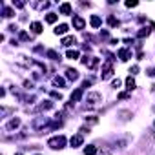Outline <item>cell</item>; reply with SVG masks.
<instances>
[{"label": "cell", "instance_id": "4fadbf2b", "mask_svg": "<svg viewBox=\"0 0 155 155\" xmlns=\"http://www.w3.org/2000/svg\"><path fill=\"white\" fill-rule=\"evenodd\" d=\"M60 13H62V15H71V4H68V2L62 4V6H60Z\"/></svg>", "mask_w": 155, "mask_h": 155}, {"label": "cell", "instance_id": "ac0fdd59", "mask_svg": "<svg viewBox=\"0 0 155 155\" xmlns=\"http://www.w3.org/2000/svg\"><path fill=\"white\" fill-rule=\"evenodd\" d=\"M31 31L37 33V35L42 33V24H40V22H33V24H31Z\"/></svg>", "mask_w": 155, "mask_h": 155}, {"label": "cell", "instance_id": "5bb4252c", "mask_svg": "<svg viewBox=\"0 0 155 155\" xmlns=\"http://www.w3.org/2000/svg\"><path fill=\"white\" fill-rule=\"evenodd\" d=\"M15 15V11L11 9V8H8V6H4V9H2V17H6V18H11Z\"/></svg>", "mask_w": 155, "mask_h": 155}, {"label": "cell", "instance_id": "6da1fadb", "mask_svg": "<svg viewBox=\"0 0 155 155\" xmlns=\"http://www.w3.org/2000/svg\"><path fill=\"white\" fill-rule=\"evenodd\" d=\"M48 146L53 148V150H62L66 146V137L64 135H58V137H51L48 140Z\"/></svg>", "mask_w": 155, "mask_h": 155}, {"label": "cell", "instance_id": "d590c367", "mask_svg": "<svg viewBox=\"0 0 155 155\" xmlns=\"http://www.w3.org/2000/svg\"><path fill=\"white\" fill-rule=\"evenodd\" d=\"M15 155H22V153H15Z\"/></svg>", "mask_w": 155, "mask_h": 155}, {"label": "cell", "instance_id": "2e32d148", "mask_svg": "<svg viewBox=\"0 0 155 155\" xmlns=\"http://www.w3.org/2000/svg\"><path fill=\"white\" fill-rule=\"evenodd\" d=\"M46 55H48L51 60H60V53H58V51H55V49H49Z\"/></svg>", "mask_w": 155, "mask_h": 155}, {"label": "cell", "instance_id": "d6986e66", "mask_svg": "<svg viewBox=\"0 0 155 155\" xmlns=\"http://www.w3.org/2000/svg\"><path fill=\"white\" fill-rule=\"evenodd\" d=\"M126 88H128V91L135 90V81H133V77H128V79H126Z\"/></svg>", "mask_w": 155, "mask_h": 155}, {"label": "cell", "instance_id": "ffe728a7", "mask_svg": "<svg viewBox=\"0 0 155 155\" xmlns=\"http://www.w3.org/2000/svg\"><path fill=\"white\" fill-rule=\"evenodd\" d=\"M62 44L64 46H73L75 44V37H64L62 38Z\"/></svg>", "mask_w": 155, "mask_h": 155}, {"label": "cell", "instance_id": "277c9868", "mask_svg": "<svg viewBox=\"0 0 155 155\" xmlns=\"http://www.w3.org/2000/svg\"><path fill=\"white\" fill-rule=\"evenodd\" d=\"M82 142H84L82 135H73V137L69 139V144H71V148H79V146H82Z\"/></svg>", "mask_w": 155, "mask_h": 155}, {"label": "cell", "instance_id": "d6a6232c", "mask_svg": "<svg viewBox=\"0 0 155 155\" xmlns=\"http://www.w3.org/2000/svg\"><path fill=\"white\" fill-rule=\"evenodd\" d=\"M137 71H139V66H133V68L130 69V73H137Z\"/></svg>", "mask_w": 155, "mask_h": 155}, {"label": "cell", "instance_id": "e575fe53", "mask_svg": "<svg viewBox=\"0 0 155 155\" xmlns=\"http://www.w3.org/2000/svg\"><path fill=\"white\" fill-rule=\"evenodd\" d=\"M150 75H155V69H151V71H150Z\"/></svg>", "mask_w": 155, "mask_h": 155}, {"label": "cell", "instance_id": "7a4b0ae2", "mask_svg": "<svg viewBox=\"0 0 155 155\" xmlns=\"http://www.w3.org/2000/svg\"><path fill=\"white\" fill-rule=\"evenodd\" d=\"M111 62H113V57L104 64V68H102V81H106V79H110V77L113 75V68H111Z\"/></svg>", "mask_w": 155, "mask_h": 155}, {"label": "cell", "instance_id": "f546056e", "mask_svg": "<svg viewBox=\"0 0 155 155\" xmlns=\"http://www.w3.org/2000/svg\"><path fill=\"white\" fill-rule=\"evenodd\" d=\"M13 6H17V8H20V9H22L26 4H24V2H13Z\"/></svg>", "mask_w": 155, "mask_h": 155}, {"label": "cell", "instance_id": "52a82bcc", "mask_svg": "<svg viewBox=\"0 0 155 155\" xmlns=\"http://www.w3.org/2000/svg\"><path fill=\"white\" fill-rule=\"evenodd\" d=\"M18 126H20V119H17V117H15V119H11V120L6 124V130H8V131H11V130H17Z\"/></svg>", "mask_w": 155, "mask_h": 155}, {"label": "cell", "instance_id": "30bf717a", "mask_svg": "<svg viewBox=\"0 0 155 155\" xmlns=\"http://www.w3.org/2000/svg\"><path fill=\"white\" fill-rule=\"evenodd\" d=\"M66 77L69 81H77V79H79V71H77V69H66Z\"/></svg>", "mask_w": 155, "mask_h": 155}, {"label": "cell", "instance_id": "ba28073f", "mask_svg": "<svg viewBox=\"0 0 155 155\" xmlns=\"http://www.w3.org/2000/svg\"><path fill=\"white\" fill-rule=\"evenodd\" d=\"M48 122H49V119H46V117H38V119L33 120V128H42V126H46Z\"/></svg>", "mask_w": 155, "mask_h": 155}, {"label": "cell", "instance_id": "5b68a950", "mask_svg": "<svg viewBox=\"0 0 155 155\" xmlns=\"http://www.w3.org/2000/svg\"><path fill=\"white\" fill-rule=\"evenodd\" d=\"M84 26H86V22L82 17H73V28L75 29H84Z\"/></svg>", "mask_w": 155, "mask_h": 155}, {"label": "cell", "instance_id": "1f68e13d", "mask_svg": "<svg viewBox=\"0 0 155 155\" xmlns=\"http://www.w3.org/2000/svg\"><path fill=\"white\" fill-rule=\"evenodd\" d=\"M126 6H128V8H135V6H137V2H126Z\"/></svg>", "mask_w": 155, "mask_h": 155}, {"label": "cell", "instance_id": "9c48e42d", "mask_svg": "<svg viewBox=\"0 0 155 155\" xmlns=\"http://www.w3.org/2000/svg\"><path fill=\"white\" fill-rule=\"evenodd\" d=\"M51 106H53V102H51V101H44L42 104H38V106H37V110H35V111H46V110H49Z\"/></svg>", "mask_w": 155, "mask_h": 155}, {"label": "cell", "instance_id": "44dd1931", "mask_svg": "<svg viewBox=\"0 0 155 155\" xmlns=\"http://www.w3.org/2000/svg\"><path fill=\"white\" fill-rule=\"evenodd\" d=\"M97 153V148L95 146H86L84 148V155H95Z\"/></svg>", "mask_w": 155, "mask_h": 155}, {"label": "cell", "instance_id": "f1b7e54d", "mask_svg": "<svg viewBox=\"0 0 155 155\" xmlns=\"http://www.w3.org/2000/svg\"><path fill=\"white\" fill-rule=\"evenodd\" d=\"M119 86H120V81H119V79H117V81H113V82H111V88H119Z\"/></svg>", "mask_w": 155, "mask_h": 155}, {"label": "cell", "instance_id": "8fae6325", "mask_svg": "<svg viewBox=\"0 0 155 155\" xmlns=\"http://www.w3.org/2000/svg\"><path fill=\"white\" fill-rule=\"evenodd\" d=\"M119 58H120L122 62H126L128 58H131V55H130V51H128V49H124V48H122V49H119Z\"/></svg>", "mask_w": 155, "mask_h": 155}, {"label": "cell", "instance_id": "4dcf8cb0", "mask_svg": "<svg viewBox=\"0 0 155 155\" xmlns=\"http://www.w3.org/2000/svg\"><path fill=\"white\" fill-rule=\"evenodd\" d=\"M130 97V93H119V99H128Z\"/></svg>", "mask_w": 155, "mask_h": 155}, {"label": "cell", "instance_id": "83f0119b", "mask_svg": "<svg viewBox=\"0 0 155 155\" xmlns=\"http://www.w3.org/2000/svg\"><path fill=\"white\" fill-rule=\"evenodd\" d=\"M86 122H90V124H95V122H97V117H90V119L86 117Z\"/></svg>", "mask_w": 155, "mask_h": 155}, {"label": "cell", "instance_id": "d4e9b609", "mask_svg": "<svg viewBox=\"0 0 155 155\" xmlns=\"http://www.w3.org/2000/svg\"><path fill=\"white\" fill-rule=\"evenodd\" d=\"M108 24H110L111 28H115V26H119V20H117L115 17H108Z\"/></svg>", "mask_w": 155, "mask_h": 155}, {"label": "cell", "instance_id": "603a6c76", "mask_svg": "<svg viewBox=\"0 0 155 155\" xmlns=\"http://www.w3.org/2000/svg\"><path fill=\"white\" fill-rule=\"evenodd\" d=\"M57 18H58V17H57L55 13H48V15H46V22H49V24L57 22Z\"/></svg>", "mask_w": 155, "mask_h": 155}, {"label": "cell", "instance_id": "8992f818", "mask_svg": "<svg viewBox=\"0 0 155 155\" xmlns=\"http://www.w3.org/2000/svg\"><path fill=\"white\" fill-rule=\"evenodd\" d=\"M101 93H88V104H97V102H101Z\"/></svg>", "mask_w": 155, "mask_h": 155}, {"label": "cell", "instance_id": "9a60e30c", "mask_svg": "<svg viewBox=\"0 0 155 155\" xmlns=\"http://www.w3.org/2000/svg\"><path fill=\"white\" fill-rule=\"evenodd\" d=\"M66 31H68V24H60L55 28V35H64Z\"/></svg>", "mask_w": 155, "mask_h": 155}, {"label": "cell", "instance_id": "4316f807", "mask_svg": "<svg viewBox=\"0 0 155 155\" xmlns=\"http://www.w3.org/2000/svg\"><path fill=\"white\" fill-rule=\"evenodd\" d=\"M51 97H53V99H58V101L62 99V95H60L58 91H51Z\"/></svg>", "mask_w": 155, "mask_h": 155}, {"label": "cell", "instance_id": "e0dca14e", "mask_svg": "<svg viewBox=\"0 0 155 155\" xmlns=\"http://www.w3.org/2000/svg\"><path fill=\"white\" fill-rule=\"evenodd\" d=\"M66 57L71 58V60H75V58H79V51H77V49H68L66 51Z\"/></svg>", "mask_w": 155, "mask_h": 155}, {"label": "cell", "instance_id": "3957f363", "mask_svg": "<svg viewBox=\"0 0 155 155\" xmlns=\"http://www.w3.org/2000/svg\"><path fill=\"white\" fill-rule=\"evenodd\" d=\"M82 95H84V88H77V90L71 93V102H73V104L79 102V101L82 99Z\"/></svg>", "mask_w": 155, "mask_h": 155}, {"label": "cell", "instance_id": "7c38bea8", "mask_svg": "<svg viewBox=\"0 0 155 155\" xmlns=\"http://www.w3.org/2000/svg\"><path fill=\"white\" fill-rule=\"evenodd\" d=\"M90 22H91V28H99L101 24H102V20H101V17H97V15H91V18H90Z\"/></svg>", "mask_w": 155, "mask_h": 155}, {"label": "cell", "instance_id": "836d02e7", "mask_svg": "<svg viewBox=\"0 0 155 155\" xmlns=\"http://www.w3.org/2000/svg\"><path fill=\"white\" fill-rule=\"evenodd\" d=\"M81 131H82V133H90V128H86V126H82V128H81Z\"/></svg>", "mask_w": 155, "mask_h": 155}, {"label": "cell", "instance_id": "484cf974", "mask_svg": "<svg viewBox=\"0 0 155 155\" xmlns=\"http://www.w3.org/2000/svg\"><path fill=\"white\" fill-rule=\"evenodd\" d=\"M20 38H22V40H29V35H28L26 31H20Z\"/></svg>", "mask_w": 155, "mask_h": 155}, {"label": "cell", "instance_id": "cb8c5ba5", "mask_svg": "<svg viewBox=\"0 0 155 155\" xmlns=\"http://www.w3.org/2000/svg\"><path fill=\"white\" fill-rule=\"evenodd\" d=\"M148 35H150V29H148V28H142V29L137 33V37H139V38H144V37H148Z\"/></svg>", "mask_w": 155, "mask_h": 155}, {"label": "cell", "instance_id": "7402d4cb", "mask_svg": "<svg viewBox=\"0 0 155 155\" xmlns=\"http://www.w3.org/2000/svg\"><path fill=\"white\" fill-rule=\"evenodd\" d=\"M53 84H55V86H60V88H64V86H66V82H64L62 77H55V79H53Z\"/></svg>", "mask_w": 155, "mask_h": 155}]
</instances>
